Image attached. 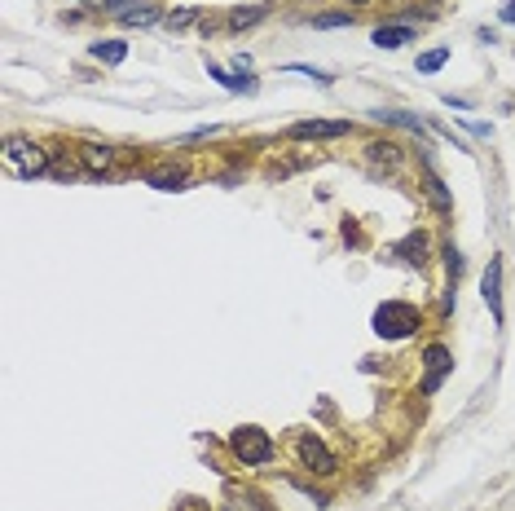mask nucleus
I'll return each instance as SVG.
<instances>
[{"label":"nucleus","instance_id":"1","mask_svg":"<svg viewBox=\"0 0 515 511\" xmlns=\"http://www.w3.org/2000/svg\"><path fill=\"white\" fill-rule=\"evenodd\" d=\"M414 326H418V308H414V304L392 300V304H383L379 313H375V331H379V335H388V340L410 335Z\"/></svg>","mask_w":515,"mask_h":511},{"label":"nucleus","instance_id":"2","mask_svg":"<svg viewBox=\"0 0 515 511\" xmlns=\"http://www.w3.org/2000/svg\"><path fill=\"white\" fill-rule=\"evenodd\" d=\"M234 454L243 463H251V467H265V463L273 458L269 432H260V427H238V432H234Z\"/></svg>","mask_w":515,"mask_h":511},{"label":"nucleus","instance_id":"3","mask_svg":"<svg viewBox=\"0 0 515 511\" xmlns=\"http://www.w3.org/2000/svg\"><path fill=\"white\" fill-rule=\"evenodd\" d=\"M9 163H14L22 176H40L44 168H49L44 150H40V146H31V141H22V137H9Z\"/></svg>","mask_w":515,"mask_h":511},{"label":"nucleus","instance_id":"4","mask_svg":"<svg viewBox=\"0 0 515 511\" xmlns=\"http://www.w3.org/2000/svg\"><path fill=\"white\" fill-rule=\"evenodd\" d=\"M299 458H304V467L321 472V476H330V472H335V454L317 441V436H299Z\"/></svg>","mask_w":515,"mask_h":511},{"label":"nucleus","instance_id":"5","mask_svg":"<svg viewBox=\"0 0 515 511\" xmlns=\"http://www.w3.org/2000/svg\"><path fill=\"white\" fill-rule=\"evenodd\" d=\"M119 22H124V27H150V22H159V5H150V0H128V5L119 9Z\"/></svg>","mask_w":515,"mask_h":511},{"label":"nucleus","instance_id":"6","mask_svg":"<svg viewBox=\"0 0 515 511\" xmlns=\"http://www.w3.org/2000/svg\"><path fill=\"white\" fill-rule=\"evenodd\" d=\"M498 287H502V260L494 256V260H489V269H485V304H489V313L502 322V291Z\"/></svg>","mask_w":515,"mask_h":511},{"label":"nucleus","instance_id":"7","mask_svg":"<svg viewBox=\"0 0 515 511\" xmlns=\"http://www.w3.org/2000/svg\"><path fill=\"white\" fill-rule=\"evenodd\" d=\"M348 124H326V120H308V124H295L291 137H344Z\"/></svg>","mask_w":515,"mask_h":511},{"label":"nucleus","instance_id":"8","mask_svg":"<svg viewBox=\"0 0 515 511\" xmlns=\"http://www.w3.org/2000/svg\"><path fill=\"white\" fill-rule=\"evenodd\" d=\"M79 159H84V168H88V172H106L115 163V150L111 146H79Z\"/></svg>","mask_w":515,"mask_h":511},{"label":"nucleus","instance_id":"9","mask_svg":"<svg viewBox=\"0 0 515 511\" xmlns=\"http://www.w3.org/2000/svg\"><path fill=\"white\" fill-rule=\"evenodd\" d=\"M375 44H379V49H401V44H414V31L410 27H379Z\"/></svg>","mask_w":515,"mask_h":511},{"label":"nucleus","instance_id":"10","mask_svg":"<svg viewBox=\"0 0 515 511\" xmlns=\"http://www.w3.org/2000/svg\"><path fill=\"white\" fill-rule=\"evenodd\" d=\"M427 371H432V375H427V384H423V388L432 392V388L440 384V375L449 371V353H445V349H427Z\"/></svg>","mask_w":515,"mask_h":511},{"label":"nucleus","instance_id":"11","mask_svg":"<svg viewBox=\"0 0 515 511\" xmlns=\"http://www.w3.org/2000/svg\"><path fill=\"white\" fill-rule=\"evenodd\" d=\"M370 159L383 163V168H401V146H392V141H375V146H370Z\"/></svg>","mask_w":515,"mask_h":511},{"label":"nucleus","instance_id":"12","mask_svg":"<svg viewBox=\"0 0 515 511\" xmlns=\"http://www.w3.org/2000/svg\"><path fill=\"white\" fill-rule=\"evenodd\" d=\"M265 14H269L265 5H247V9H234V14H230V27H234V31H243V27H256V22L265 18Z\"/></svg>","mask_w":515,"mask_h":511},{"label":"nucleus","instance_id":"13","mask_svg":"<svg viewBox=\"0 0 515 511\" xmlns=\"http://www.w3.org/2000/svg\"><path fill=\"white\" fill-rule=\"evenodd\" d=\"M150 185H154V189H185V172H181V168L150 172Z\"/></svg>","mask_w":515,"mask_h":511},{"label":"nucleus","instance_id":"14","mask_svg":"<svg viewBox=\"0 0 515 511\" xmlns=\"http://www.w3.org/2000/svg\"><path fill=\"white\" fill-rule=\"evenodd\" d=\"M93 57H102V62H124L128 49L119 40H97V44H93Z\"/></svg>","mask_w":515,"mask_h":511},{"label":"nucleus","instance_id":"15","mask_svg":"<svg viewBox=\"0 0 515 511\" xmlns=\"http://www.w3.org/2000/svg\"><path fill=\"white\" fill-rule=\"evenodd\" d=\"M445 62H449V49H432V53L418 57V71H440Z\"/></svg>","mask_w":515,"mask_h":511},{"label":"nucleus","instance_id":"16","mask_svg":"<svg viewBox=\"0 0 515 511\" xmlns=\"http://www.w3.org/2000/svg\"><path fill=\"white\" fill-rule=\"evenodd\" d=\"M427 194H432V203H436L440 212H445V207H449V194H445V185H440V181H436V176H427Z\"/></svg>","mask_w":515,"mask_h":511},{"label":"nucleus","instance_id":"17","mask_svg":"<svg viewBox=\"0 0 515 511\" xmlns=\"http://www.w3.org/2000/svg\"><path fill=\"white\" fill-rule=\"evenodd\" d=\"M348 9H344V14H321V18H313V27H348Z\"/></svg>","mask_w":515,"mask_h":511},{"label":"nucleus","instance_id":"18","mask_svg":"<svg viewBox=\"0 0 515 511\" xmlns=\"http://www.w3.org/2000/svg\"><path fill=\"white\" fill-rule=\"evenodd\" d=\"M286 71H299V75H313L317 84H330V75H326V71H317V66H308V62H291Z\"/></svg>","mask_w":515,"mask_h":511},{"label":"nucleus","instance_id":"19","mask_svg":"<svg viewBox=\"0 0 515 511\" xmlns=\"http://www.w3.org/2000/svg\"><path fill=\"white\" fill-rule=\"evenodd\" d=\"M189 22H198V9H181V14H172V18H167V27L181 31V27H189Z\"/></svg>","mask_w":515,"mask_h":511},{"label":"nucleus","instance_id":"20","mask_svg":"<svg viewBox=\"0 0 515 511\" xmlns=\"http://www.w3.org/2000/svg\"><path fill=\"white\" fill-rule=\"evenodd\" d=\"M176 511H207V503H198V498H181Z\"/></svg>","mask_w":515,"mask_h":511},{"label":"nucleus","instance_id":"21","mask_svg":"<svg viewBox=\"0 0 515 511\" xmlns=\"http://www.w3.org/2000/svg\"><path fill=\"white\" fill-rule=\"evenodd\" d=\"M502 22H515V0H511L507 9H502Z\"/></svg>","mask_w":515,"mask_h":511},{"label":"nucleus","instance_id":"22","mask_svg":"<svg viewBox=\"0 0 515 511\" xmlns=\"http://www.w3.org/2000/svg\"><path fill=\"white\" fill-rule=\"evenodd\" d=\"M348 5H370V0H348Z\"/></svg>","mask_w":515,"mask_h":511},{"label":"nucleus","instance_id":"23","mask_svg":"<svg viewBox=\"0 0 515 511\" xmlns=\"http://www.w3.org/2000/svg\"><path fill=\"white\" fill-rule=\"evenodd\" d=\"M230 511H234V507H230Z\"/></svg>","mask_w":515,"mask_h":511}]
</instances>
